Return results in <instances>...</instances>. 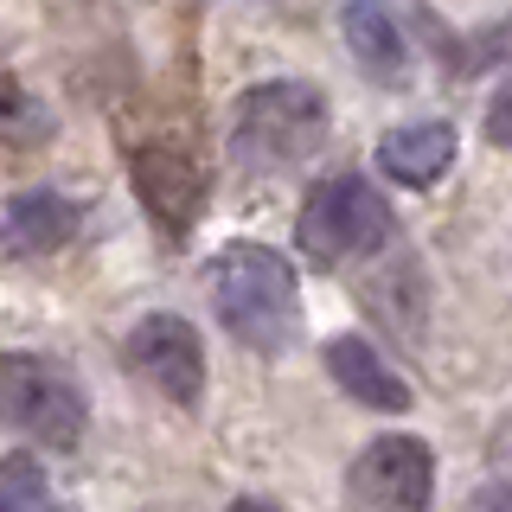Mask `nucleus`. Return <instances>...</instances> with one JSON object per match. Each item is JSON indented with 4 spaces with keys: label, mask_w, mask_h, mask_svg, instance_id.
<instances>
[{
    "label": "nucleus",
    "mask_w": 512,
    "mask_h": 512,
    "mask_svg": "<svg viewBox=\"0 0 512 512\" xmlns=\"http://www.w3.org/2000/svg\"><path fill=\"white\" fill-rule=\"evenodd\" d=\"M205 288H212V314L224 320V333L237 346L282 352L301 333V282L282 250L237 237L205 263Z\"/></svg>",
    "instance_id": "1"
},
{
    "label": "nucleus",
    "mask_w": 512,
    "mask_h": 512,
    "mask_svg": "<svg viewBox=\"0 0 512 512\" xmlns=\"http://www.w3.org/2000/svg\"><path fill=\"white\" fill-rule=\"evenodd\" d=\"M333 135V103L320 84L276 77V84H250L231 109V160L244 173H288L308 167Z\"/></svg>",
    "instance_id": "2"
},
{
    "label": "nucleus",
    "mask_w": 512,
    "mask_h": 512,
    "mask_svg": "<svg viewBox=\"0 0 512 512\" xmlns=\"http://www.w3.org/2000/svg\"><path fill=\"white\" fill-rule=\"evenodd\" d=\"M391 231H397L391 199H384L365 173H333V180H320L308 199H301V218H295V244L320 269L365 263V256H378L391 244Z\"/></svg>",
    "instance_id": "3"
},
{
    "label": "nucleus",
    "mask_w": 512,
    "mask_h": 512,
    "mask_svg": "<svg viewBox=\"0 0 512 512\" xmlns=\"http://www.w3.org/2000/svg\"><path fill=\"white\" fill-rule=\"evenodd\" d=\"M0 423L13 436L64 455V448L84 442L90 404L58 359H45V352H0Z\"/></svg>",
    "instance_id": "4"
},
{
    "label": "nucleus",
    "mask_w": 512,
    "mask_h": 512,
    "mask_svg": "<svg viewBox=\"0 0 512 512\" xmlns=\"http://www.w3.org/2000/svg\"><path fill=\"white\" fill-rule=\"evenodd\" d=\"M436 500V455L423 436L391 429L372 436L346 468V506L352 512H429Z\"/></svg>",
    "instance_id": "5"
},
{
    "label": "nucleus",
    "mask_w": 512,
    "mask_h": 512,
    "mask_svg": "<svg viewBox=\"0 0 512 512\" xmlns=\"http://www.w3.org/2000/svg\"><path fill=\"white\" fill-rule=\"evenodd\" d=\"M122 365L180 410H192L205 397V346H199V327L186 314H167V308L141 314L122 340Z\"/></svg>",
    "instance_id": "6"
},
{
    "label": "nucleus",
    "mask_w": 512,
    "mask_h": 512,
    "mask_svg": "<svg viewBox=\"0 0 512 512\" xmlns=\"http://www.w3.org/2000/svg\"><path fill=\"white\" fill-rule=\"evenodd\" d=\"M320 365H327V378L340 384L352 404H365V410H378V416H404L416 404L410 378L391 372V359H384L365 333H333V340L320 346Z\"/></svg>",
    "instance_id": "7"
},
{
    "label": "nucleus",
    "mask_w": 512,
    "mask_h": 512,
    "mask_svg": "<svg viewBox=\"0 0 512 512\" xmlns=\"http://www.w3.org/2000/svg\"><path fill=\"white\" fill-rule=\"evenodd\" d=\"M84 224V205L58 186H26L0 205V250L7 256H58Z\"/></svg>",
    "instance_id": "8"
},
{
    "label": "nucleus",
    "mask_w": 512,
    "mask_h": 512,
    "mask_svg": "<svg viewBox=\"0 0 512 512\" xmlns=\"http://www.w3.org/2000/svg\"><path fill=\"white\" fill-rule=\"evenodd\" d=\"M340 32H346V52L372 84L397 90L410 84V39H404V20L391 13V0H346L340 7Z\"/></svg>",
    "instance_id": "9"
},
{
    "label": "nucleus",
    "mask_w": 512,
    "mask_h": 512,
    "mask_svg": "<svg viewBox=\"0 0 512 512\" xmlns=\"http://www.w3.org/2000/svg\"><path fill=\"white\" fill-rule=\"evenodd\" d=\"M455 154H461V135H455V122L429 116V122L384 128V135H378V148H372V167L384 173V180H397V186L423 192V186H436L442 173L455 167Z\"/></svg>",
    "instance_id": "10"
},
{
    "label": "nucleus",
    "mask_w": 512,
    "mask_h": 512,
    "mask_svg": "<svg viewBox=\"0 0 512 512\" xmlns=\"http://www.w3.org/2000/svg\"><path fill=\"white\" fill-rule=\"evenodd\" d=\"M52 135H58L52 103H45V96H32L20 77L0 64V148H7V154H39Z\"/></svg>",
    "instance_id": "11"
},
{
    "label": "nucleus",
    "mask_w": 512,
    "mask_h": 512,
    "mask_svg": "<svg viewBox=\"0 0 512 512\" xmlns=\"http://www.w3.org/2000/svg\"><path fill=\"white\" fill-rule=\"evenodd\" d=\"M0 512H52V480L39 455H0Z\"/></svg>",
    "instance_id": "12"
},
{
    "label": "nucleus",
    "mask_w": 512,
    "mask_h": 512,
    "mask_svg": "<svg viewBox=\"0 0 512 512\" xmlns=\"http://www.w3.org/2000/svg\"><path fill=\"white\" fill-rule=\"evenodd\" d=\"M487 141L493 148H512V84L487 103Z\"/></svg>",
    "instance_id": "13"
},
{
    "label": "nucleus",
    "mask_w": 512,
    "mask_h": 512,
    "mask_svg": "<svg viewBox=\"0 0 512 512\" xmlns=\"http://www.w3.org/2000/svg\"><path fill=\"white\" fill-rule=\"evenodd\" d=\"M474 512H512V480H493V487L474 500Z\"/></svg>",
    "instance_id": "14"
},
{
    "label": "nucleus",
    "mask_w": 512,
    "mask_h": 512,
    "mask_svg": "<svg viewBox=\"0 0 512 512\" xmlns=\"http://www.w3.org/2000/svg\"><path fill=\"white\" fill-rule=\"evenodd\" d=\"M231 512H282V506H269V500H231Z\"/></svg>",
    "instance_id": "15"
}]
</instances>
